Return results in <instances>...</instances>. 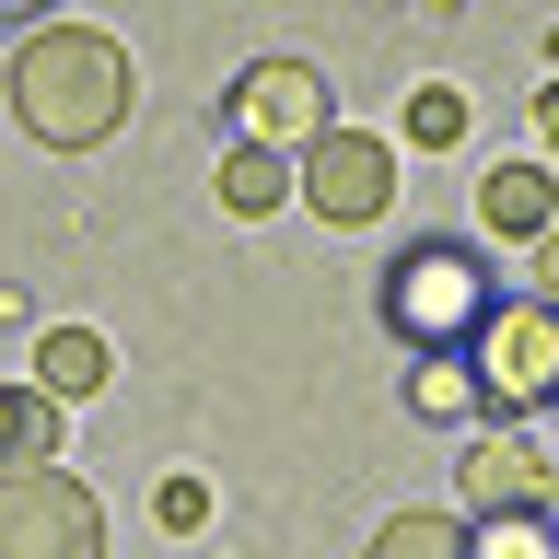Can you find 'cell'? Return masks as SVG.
<instances>
[{"instance_id": "cell-8", "label": "cell", "mask_w": 559, "mask_h": 559, "mask_svg": "<svg viewBox=\"0 0 559 559\" xmlns=\"http://www.w3.org/2000/svg\"><path fill=\"white\" fill-rule=\"evenodd\" d=\"M478 222H489V234H513V245H536V234L559 222V175L536 164V152L489 164V175H478Z\"/></svg>"}, {"instance_id": "cell-13", "label": "cell", "mask_w": 559, "mask_h": 559, "mask_svg": "<svg viewBox=\"0 0 559 559\" xmlns=\"http://www.w3.org/2000/svg\"><path fill=\"white\" fill-rule=\"evenodd\" d=\"M466 559H559V524L548 513H478L466 524Z\"/></svg>"}, {"instance_id": "cell-14", "label": "cell", "mask_w": 559, "mask_h": 559, "mask_svg": "<svg viewBox=\"0 0 559 559\" xmlns=\"http://www.w3.org/2000/svg\"><path fill=\"white\" fill-rule=\"evenodd\" d=\"M373 559H466V524H454V513H384L373 524Z\"/></svg>"}, {"instance_id": "cell-6", "label": "cell", "mask_w": 559, "mask_h": 559, "mask_svg": "<svg viewBox=\"0 0 559 559\" xmlns=\"http://www.w3.org/2000/svg\"><path fill=\"white\" fill-rule=\"evenodd\" d=\"M234 129L304 164L314 140L338 129V105H326V70H314V59H257V70L234 82Z\"/></svg>"}, {"instance_id": "cell-15", "label": "cell", "mask_w": 559, "mask_h": 559, "mask_svg": "<svg viewBox=\"0 0 559 559\" xmlns=\"http://www.w3.org/2000/svg\"><path fill=\"white\" fill-rule=\"evenodd\" d=\"M454 140H466V94L454 82H419L408 94V152H454Z\"/></svg>"}, {"instance_id": "cell-5", "label": "cell", "mask_w": 559, "mask_h": 559, "mask_svg": "<svg viewBox=\"0 0 559 559\" xmlns=\"http://www.w3.org/2000/svg\"><path fill=\"white\" fill-rule=\"evenodd\" d=\"M292 175H304V210L338 222V234H361V222L396 210V140H373V129H326Z\"/></svg>"}, {"instance_id": "cell-17", "label": "cell", "mask_w": 559, "mask_h": 559, "mask_svg": "<svg viewBox=\"0 0 559 559\" xmlns=\"http://www.w3.org/2000/svg\"><path fill=\"white\" fill-rule=\"evenodd\" d=\"M524 257H536V304H559V222H548L536 245H524Z\"/></svg>"}, {"instance_id": "cell-18", "label": "cell", "mask_w": 559, "mask_h": 559, "mask_svg": "<svg viewBox=\"0 0 559 559\" xmlns=\"http://www.w3.org/2000/svg\"><path fill=\"white\" fill-rule=\"evenodd\" d=\"M536 140L559 152V70H548V94H536Z\"/></svg>"}, {"instance_id": "cell-19", "label": "cell", "mask_w": 559, "mask_h": 559, "mask_svg": "<svg viewBox=\"0 0 559 559\" xmlns=\"http://www.w3.org/2000/svg\"><path fill=\"white\" fill-rule=\"evenodd\" d=\"M0 12H35V0H0Z\"/></svg>"}, {"instance_id": "cell-1", "label": "cell", "mask_w": 559, "mask_h": 559, "mask_svg": "<svg viewBox=\"0 0 559 559\" xmlns=\"http://www.w3.org/2000/svg\"><path fill=\"white\" fill-rule=\"evenodd\" d=\"M0 94H12L24 140L94 152V140L129 129V47L94 35V24H35L24 47H12V70H0Z\"/></svg>"}, {"instance_id": "cell-11", "label": "cell", "mask_w": 559, "mask_h": 559, "mask_svg": "<svg viewBox=\"0 0 559 559\" xmlns=\"http://www.w3.org/2000/svg\"><path fill=\"white\" fill-rule=\"evenodd\" d=\"M105 373H117V349L94 338V326H47V338H35V384H47V396H105Z\"/></svg>"}, {"instance_id": "cell-4", "label": "cell", "mask_w": 559, "mask_h": 559, "mask_svg": "<svg viewBox=\"0 0 559 559\" xmlns=\"http://www.w3.org/2000/svg\"><path fill=\"white\" fill-rule=\"evenodd\" d=\"M0 559H105V501L70 466H0Z\"/></svg>"}, {"instance_id": "cell-16", "label": "cell", "mask_w": 559, "mask_h": 559, "mask_svg": "<svg viewBox=\"0 0 559 559\" xmlns=\"http://www.w3.org/2000/svg\"><path fill=\"white\" fill-rule=\"evenodd\" d=\"M152 513H164V536H199V524H210V489L199 478H164V489H152Z\"/></svg>"}, {"instance_id": "cell-12", "label": "cell", "mask_w": 559, "mask_h": 559, "mask_svg": "<svg viewBox=\"0 0 559 559\" xmlns=\"http://www.w3.org/2000/svg\"><path fill=\"white\" fill-rule=\"evenodd\" d=\"M0 454L12 466H59V396L47 384H0Z\"/></svg>"}, {"instance_id": "cell-9", "label": "cell", "mask_w": 559, "mask_h": 559, "mask_svg": "<svg viewBox=\"0 0 559 559\" xmlns=\"http://www.w3.org/2000/svg\"><path fill=\"white\" fill-rule=\"evenodd\" d=\"M280 199H304L292 152H269V140H234V152H222V210H234V222H269Z\"/></svg>"}, {"instance_id": "cell-2", "label": "cell", "mask_w": 559, "mask_h": 559, "mask_svg": "<svg viewBox=\"0 0 559 559\" xmlns=\"http://www.w3.org/2000/svg\"><path fill=\"white\" fill-rule=\"evenodd\" d=\"M489 304H501V292H489V269H478L454 234L396 245V269L373 280V314H384V338L408 349V361H419V349H466V338L489 326Z\"/></svg>"}, {"instance_id": "cell-10", "label": "cell", "mask_w": 559, "mask_h": 559, "mask_svg": "<svg viewBox=\"0 0 559 559\" xmlns=\"http://www.w3.org/2000/svg\"><path fill=\"white\" fill-rule=\"evenodd\" d=\"M489 396H478V373H466V349H419L408 361V419H431V431H466Z\"/></svg>"}, {"instance_id": "cell-3", "label": "cell", "mask_w": 559, "mask_h": 559, "mask_svg": "<svg viewBox=\"0 0 559 559\" xmlns=\"http://www.w3.org/2000/svg\"><path fill=\"white\" fill-rule=\"evenodd\" d=\"M466 373H478V396H489L501 419L559 408V304H536V292L489 304V326L466 338Z\"/></svg>"}, {"instance_id": "cell-7", "label": "cell", "mask_w": 559, "mask_h": 559, "mask_svg": "<svg viewBox=\"0 0 559 559\" xmlns=\"http://www.w3.org/2000/svg\"><path fill=\"white\" fill-rule=\"evenodd\" d=\"M478 513H548V454L524 431H478L466 443V524Z\"/></svg>"}]
</instances>
